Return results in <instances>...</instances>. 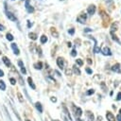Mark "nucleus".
Returning <instances> with one entry per match:
<instances>
[{
    "label": "nucleus",
    "mask_w": 121,
    "mask_h": 121,
    "mask_svg": "<svg viewBox=\"0 0 121 121\" xmlns=\"http://www.w3.org/2000/svg\"><path fill=\"white\" fill-rule=\"evenodd\" d=\"M76 61H77V63H78V64L79 66H81V65L83 64V61H82V60H81L80 59H78V60H77Z\"/></svg>",
    "instance_id": "nucleus-23"
},
{
    "label": "nucleus",
    "mask_w": 121,
    "mask_h": 121,
    "mask_svg": "<svg viewBox=\"0 0 121 121\" xmlns=\"http://www.w3.org/2000/svg\"><path fill=\"white\" fill-rule=\"evenodd\" d=\"M7 17H8L9 20H11V21H16V20H17V18L15 17V15H14L13 13L9 12V11H7Z\"/></svg>",
    "instance_id": "nucleus-6"
},
{
    "label": "nucleus",
    "mask_w": 121,
    "mask_h": 121,
    "mask_svg": "<svg viewBox=\"0 0 121 121\" xmlns=\"http://www.w3.org/2000/svg\"><path fill=\"white\" fill-rule=\"evenodd\" d=\"M28 36H29V38L32 39V40H36V39H37V35H36L35 33H33V32H30V33L28 34Z\"/></svg>",
    "instance_id": "nucleus-15"
},
{
    "label": "nucleus",
    "mask_w": 121,
    "mask_h": 121,
    "mask_svg": "<svg viewBox=\"0 0 121 121\" xmlns=\"http://www.w3.org/2000/svg\"><path fill=\"white\" fill-rule=\"evenodd\" d=\"M116 99H117V100H121V92H119V93L117 94V97H116Z\"/></svg>",
    "instance_id": "nucleus-31"
},
{
    "label": "nucleus",
    "mask_w": 121,
    "mask_h": 121,
    "mask_svg": "<svg viewBox=\"0 0 121 121\" xmlns=\"http://www.w3.org/2000/svg\"><path fill=\"white\" fill-rule=\"evenodd\" d=\"M74 32H75V29H74V28H70V29L68 30V33H69V34H71V35H73V34H74Z\"/></svg>",
    "instance_id": "nucleus-25"
},
{
    "label": "nucleus",
    "mask_w": 121,
    "mask_h": 121,
    "mask_svg": "<svg viewBox=\"0 0 121 121\" xmlns=\"http://www.w3.org/2000/svg\"><path fill=\"white\" fill-rule=\"evenodd\" d=\"M35 106H36L37 110L39 111V112H43V107H42V105H41V103H40V102H36Z\"/></svg>",
    "instance_id": "nucleus-13"
},
{
    "label": "nucleus",
    "mask_w": 121,
    "mask_h": 121,
    "mask_svg": "<svg viewBox=\"0 0 121 121\" xmlns=\"http://www.w3.org/2000/svg\"><path fill=\"white\" fill-rule=\"evenodd\" d=\"M94 52H95V53H99V52H100V48H99L97 45H95V48H94Z\"/></svg>",
    "instance_id": "nucleus-20"
},
{
    "label": "nucleus",
    "mask_w": 121,
    "mask_h": 121,
    "mask_svg": "<svg viewBox=\"0 0 121 121\" xmlns=\"http://www.w3.org/2000/svg\"><path fill=\"white\" fill-rule=\"evenodd\" d=\"M34 67H35L36 69H38V70H41V69L43 68V63H42L41 61H39V62H37V63L34 64Z\"/></svg>",
    "instance_id": "nucleus-11"
},
{
    "label": "nucleus",
    "mask_w": 121,
    "mask_h": 121,
    "mask_svg": "<svg viewBox=\"0 0 121 121\" xmlns=\"http://www.w3.org/2000/svg\"><path fill=\"white\" fill-rule=\"evenodd\" d=\"M116 28H117V24L116 23L115 24H112V30H117Z\"/></svg>",
    "instance_id": "nucleus-21"
},
{
    "label": "nucleus",
    "mask_w": 121,
    "mask_h": 121,
    "mask_svg": "<svg viewBox=\"0 0 121 121\" xmlns=\"http://www.w3.org/2000/svg\"><path fill=\"white\" fill-rule=\"evenodd\" d=\"M26 121H29V120H26Z\"/></svg>",
    "instance_id": "nucleus-41"
},
{
    "label": "nucleus",
    "mask_w": 121,
    "mask_h": 121,
    "mask_svg": "<svg viewBox=\"0 0 121 121\" xmlns=\"http://www.w3.org/2000/svg\"><path fill=\"white\" fill-rule=\"evenodd\" d=\"M3 76H4V72L0 69V77H3Z\"/></svg>",
    "instance_id": "nucleus-38"
},
{
    "label": "nucleus",
    "mask_w": 121,
    "mask_h": 121,
    "mask_svg": "<svg viewBox=\"0 0 121 121\" xmlns=\"http://www.w3.org/2000/svg\"><path fill=\"white\" fill-rule=\"evenodd\" d=\"M17 95H18V97H19V101H20V102H23V98H22V95H21L20 93H18V94H17Z\"/></svg>",
    "instance_id": "nucleus-27"
},
{
    "label": "nucleus",
    "mask_w": 121,
    "mask_h": 121,
    "mask_svg": "<svg viewBox=\"0 0 121 121\" xmlns=\"http://www.w3.org/2000/svg\"><path fill=\"white\" fill-rule=\"evenodd\" d=\"M73 70H74V72L77 74V75H80V71H79V69L78 68H77V66L75 65V66H73Z\"/></svg>",
    "instance_id": "nucleus-18"
},
{
    "label": "nucleus",
    "mask_w": 121,
    "mask_h": 121,
    "mask_svg": "<svg viewBox=\"0 0 121 121\" xmlns=\"http://www.w3.org/2000/svg\"><path fill=\"white\" fill-rule=\"evenodd\" d=\"M9 80H10V83H11V84H12V85H14V84H15V83H16V80H15V79H14V78H10V79H9Z\"/></svg>",
    "instance_id": "nucleus-29"
},
{
    "label": "nucleus",
    "mask_w": 121,
    "mask_h": 121,
    "mask_svg": "<svg viewBox=\"0 0 121 121\" xmlns=\"http://www.w3.org/2000/svg\"><path fill=\"white\" fill-rule=\"evenodd\" d=\"M118 121H121V120H118Z\"/></svg>",
    "instance_id": "nucleus-42"
},
{
    "label": "nucleus",
    "mask_w": 121,
    "mask_h": 121,
    "mask_svg": "<svg viewBox=\"0 0 121 121\" xmlns=\"http://www.w3.org/2000/svg\"><path fill=\"white\" fill-rule=\"evenodd\" d=\"M52 34H53V35L55 34V37H58V33L56 32V30H55V28H52Z\"/></svg>",
    "instance_id": "nucleus-28"
},
{
    "label": "nucleus",
    "mask_w": 121,
    "mask_h": 121,
    "mask_svg": "<svg viewBox=\"0 0 121 121\" xmlns=\"http://www.w3.org/2000/svg\"><path fill=\"white\" fill-rule=\"evenodd\" d=\"M46 42H47L46 36H45V35H42V36H41V43H46Z\"/></svg>",
    "instance_id": "nucleus-16"
},
{
    "label": "nucleus",
    "mask_w": 121,
    "mask_h": 121,
    "mask_svg": "<svg viewBox=\"0 0 121 121\" xmlns=\"http://www.w3.org/2000/svg\"><path fill=\"white\" fill-rule=\"evenodd\" d=\"M27 81H28V84H29V86H30L32 89H35V88H36V86H35V84L33 83V81H32L31 78H27Z\"/></svg>",
    "instance_id": "nucleus-12"
},
{
    "label": "nucleus",
    "mask_w": 121,
    "mask_h": 121,
    "mask_svg": "<svg viewBox=\"0 0 121 121\" xmlns=\"http://www.w3.org/2000/svg\"><path fill=\"white\" fill-rule=\"evenodd\" d=\"M87 61H88V63H89V64H91V63H92V61H91V60H90V59H88V60H87Z\"/></svg>",
    "instance_id": "nucleus-40"
},
{
    "label": "nucleus",
    "mask_w": 121,
    "mask_h": 121,
    "mask_svg": "<svg viewBox=\"0 0 121 121\" xmlns=\"http://www.w3.org/2000/svg\"><path fill=\"white\" fill-rule=\"evenodd\" d=\"M57 64H58V66H59L60 69H63V67H64V60H63L62 58L59 57V58L57 59Z\"/></svg>",
    "instance_id": "nucleus-3"
},
{
    "label": "nucleus",
    "mask_w": 121,
    "mask_h": 121,
    "mask_svg": "<svg viewBox=\"0 0 121 121\" xmlns=\"http://www.w3.org/2000/svg\"><path fill=\"white\" fill-rule=\"evenodd\" d=\"M51 101H52V102H56V101H57V98L53 96V97H51Z\"/></svg>",
    "instance_id": "nucleus-36"
},
{
    "label": "nucleus",
    "mask_w": 121,
    "mask_h": 121,
    "mask_svg": "<svg viewBox=\"0 0 121 121\" xmlns=\"http://www.w3.org/2000/svg\"><path fill=\"white\" fill-rule=\"evenodd\" d=\"M21 72H22L23 74H26V68H25V66L21 68Z\"/></svg>",
    "instance_id": "nucleus-33"
},
{
    "label": "nucleus",
    "mask_w": 121,
    "mask_h": 121,
    "mask_svg": "<svg viewBox=\"0 0 121 121\" xmlns=\"http://www.w3.org/2000/svg\"><path fill=\"white\" fill-rule=\"evenodd\" d=\"M76 116H78V117H79L81 114H82V110L80 109V108H77L76 109Z\"/></svg>",
    "instance_id": "nucleus-14"
},
{
    "label": "nucleus",
    "mask_w": 121,
    "mask_h": 121,
    "mask_svg": "<svg viewBox=\"0 0 121 121\" xmlns=\"http://www.w3.org/2000/svg\"><path fill=\"white\" fill-rule=\"evenodd\" d=\"M102 53H103V55H106V56H111L112 55V52H111L110 48L107 47V46L102 49Z\"/></svg>",
    "instance_id": "nucleus-7"
},
{
    "label": "nucleus",
    "mask_w": 121,
    "mask_h": 121,
    "mask_svg": "<svg viewBox=\"0 0 121 121\" xmlns=\"http://www.w3.org/2000/svg\"><path fill=\"white\" fill-rule=\"evenodd\" d=\"M95 93V90L94 89H91V90H89L88 92H87V95H93Z\"/></svg>",
    "instance_id": "nucleus-26"
},
{
    "label": "nucleus",
    "mask_w": 121,
    "mask_h": 121,
    "mask_svg": "<svg viewBox=\"0 0 121 121\" xmlns=\"http://www.w3.org/2000/svg\"><path fill=\"white\" fill-rule=\"evenodd\" d=\"M11 48L13 49V51H14V54H16V55H19V53H20V51H19V48H18V46L16 45V43H11Z\"/></svg>",
    "instance_id": "nucleus-8"
},
{
    "label": "nucleus",
    "mask_w": 121,
    "mask_h": 121,
    "mask_svg": "<svg viewBox=\"0 0 121 121\" xmlns=\"http://www.w3.org/2000/svg\"><path fill=\"white\" fill-rule=\"evenodd\" d=\"M3 61H4V63L6 64V66H8V67H9L10 66V61H9V60L7 58V57H3Z\"/></svg>",
    "instance_id": "nucleus-9"
},
{
    "label": "nucleus",
    "mask_w": 121,
    "mask_h": 121,
    "mask_svg": "<svg viewBox=\"0 0 121 121\" xmlns=\"http://www.w3.org/2000/svg\"><path fill=\"white\" fill-rule=\"evenodd\" d=\"M106 117H107V120L108 121H115V117H114V115L111 112H107Z\"/></svg>",
    "instance_id": "nucleus-5"
},
{
    "label": "nucleus",
    "mask_w": 121,
    "mask_h": 121,
    "mask_svg": "<svg viewBox=\"0 0 121 121\" xmlns=\"http://www.w3.org/2000/svg\"><path fill=\"white\" fill-rule=\"evenodd\" d=\"M87 12H88V14L93 15V14L95 12V7L94 5L89 6V7H88V9H87Z\"/></svg>",
    "instance_id": "nucleus-4"
},
{
    "label": "nucleus",
    "mask_w": 121,
    "mask_h": 121,
    "mask_svg": "<svg viewBox=\"0 0 121 121\" xmlns=\"http://www.w3.org/2000/svg\"><path fill=\"white\" fill-rule=\"evenodd\" d=\"M4 29H5V26H4L3 25L0 24V30H4Z\"/></svg>",
    "instance_id": "nucleus-37"
},
{
    "label": "nucleus",
    "mask_w": 121,
    "mask_h": 121,
    "mask_svg": "<svg viewBox=\"0 0 121 121\" xmlns=\"http://www.w3.org/2000/svg\"><path fill=\"white\" fill-rule=\"evenodd\" d=\"M89 119H90L89 121H93V120H94V115H93V113H92V114L89 113Z\"/></svg>",
    "instance_id": "nucleus-30"
},
{
    "label": "nucleus",
    "mask_w": 121,
    "mask_h": 121,
    "mask_svg": "<svg viewBox=\"0 0 121 121\" xmlns=\"http://www.w3.org/2000/svg\"><path fill=\"white\" fill-rule=\"evenodd\" d=\"M0 89L3 90V91L6 89V84H5V82L3 80H0Z\"/></svg>",
    "instance_id": "nucleus-17"
},
{
    "label": "nucleus",
    "mask_w": 121,
    "mask_h": 121,
    "mask_svg": "<svg viewBox=\"0 0 121 121\" xmlns=\"http://www.w3.org/2000/svg\"><path fill=\"white\" fill-rule=\"evenodd\" d=\"M111 34H112V39H113L115 42H117V43H120V42H119V40L116 38V36H115V35H113V33H112V32H111Z\"/></svg>",
    "instance_id": "nucleus-22"
},
{
    "label": "nucleus",
    "mask_w": 121,
    "mask_h": 121,
    "mask_svg": "<svg viewBox=\"0 0 121 121\" xmlns=\"http://www.w3.org/2000/svg\"><path fill=\"white\" fill-rule=\"evenodd\" d=\"M71 56H72V57H76V56H77V51H76L75 49L72 50V52H71Z\"/></svg>",
    "instance_id": "nucleus-24"
},
{
    "label": "nucleus",
    "mask_w": 121,
    "mask_h": 121,
    "mask_svg": "<svg viewBox=\"0 0 121 121\" xmlns=\"http://www.w3.org/2000/svg\"><path fill=\"white\" fill-rule=\"evenodd\" d=\"M25 6H26V11H27L28 13H31V12L34 11V8H33L32 6L29 5V0H26V4H25Z\"/></svg>",
    "instance_id": "nucleus-2"
},
{
    "label": "nucleus",
    "mask_w": 121,
    "mask_h": 121,
    "mask_svg": "<svg viewBox=\"0 0 121 121\" xmlns=\"http://www.w3.org/2000/svg\"><path fill=\"white\" fill-rule=\"evenodd\" d=\"M86 18H87V14L86 13H81V14H79L77 17V21L79 22V23H81V24H83V23H85Z\"/></svg>",
    "instance_id": "nucleus-1"
},
{
    "label": "nucleus",
    "mask_w": 121,
    "mask_h": 121,
    "mask_svg": "<svg viewBox=\"0 0 121 121\" xmlns=\"http://www.w3.org/2000/svg\"><path fill=\"white\" fill-rule=\"evenodd\" d=\"M119 68H120V64H119V63H116L115 65H113V66L112 67V70L114 71V72H120Z\"/></svg>",
    "instance_id": "nucleus-10"
},
{
    "label": "nucleus",
    "mask_w": 121,
    "mask_h": 121,
    "mask_svg": "<svg viewBox=\"0 0 121 121\" xmlns=\"http://www.w3.org/2000/svg\"><path fill=\"white\" fill-rule=\"evenodd\" d=\"M30 26H31V25H30V21H27V26L30 27Z\"/></svg>",
    "instance_id": "nucleus-39"
},
{
    "label": "nucleus",
    "mask_w": 121,
    "mask_h": 121,
    "mask_svg": "<svg viewBox=\"0 0 121 121\" xmlns=\"http://www.w3.org/2000/svg\"><path fill=\"white\" fill-rule=\"evenodd\" d=\"M91 31H92V29L91 28H88V27L84 29V32H91Z\"/></svg>",
    "instance_id": "nucleus-35"
},
{
    "label": "nucleus",
    "mask_w": 121,
    "mask_h": 121,
    "mask_svg": "<svg viewBox=\"0 0 121 121\" xmlns=\"http://www.w3.org/2000/svg\"><path fill=\"white\" fill-rule=\"evenodd\" d=\"M6 36H7V39H8L9 41H12V40H13V36H12L10 33H7Z\"/></svg>",
    "instance_id": "nucleus-19"
},
{
    "label": "nucleus",
    "mask_w": 121,
    "mask_h": 121,
    "mask_svg": "<svg viewBox=\"0 0 121 121\" xmlns=\"http://www.w3.org/2000/svg\"><path fill=\"white\" fill-rule=\"evenodd\" d=\"M86 72H87L88 74H92V73H93V71H92L90 68H86Z\"/></svg>",
    "instance_id": "nucleus-34"
},
{
    "label": "nucleus",
    "mask_w": 121,
    "mask_h": 121,
    "mask_svg": "<svg viewBox=\"0 0 121 121\" xmlns=\"http://www.w3.org/2000/svg\"><path fill=\"white\" fill-rule=\"evenodd\" d=\"M18 65H19V66H20L21 68H22V67H24V64H23V61H22V60H19V61H18Z\"/></svg>",
    "instance_id": "nucleus-32"
}]
</instances>
